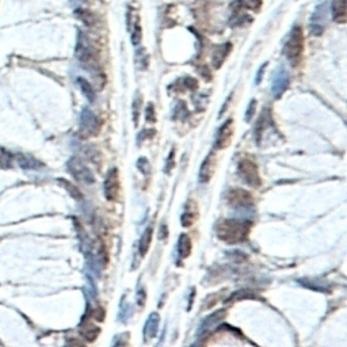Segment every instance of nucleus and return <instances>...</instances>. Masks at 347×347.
I'll return each mask as SVG.
<instances>
[{
  "label": "nucleus",
  "mask_w": 347,
  "mask_h": 347,
  "mask_svg": "<svg viewBox=\"0 0 347 347\" xmlns=\"http://www.w3.org/2000/svg\"><path fill=\"white\" fill-rule=\"evenodd\" d=\"M251 222L236 218H225L216 225V235L220 240L228 244H236L247 239L251 229Z\"/></svg>",
  "instance_id": "nucleus-1"
},
{
  "label": "nucleus",
  "mask_w": 347,
  "mask_h": 347,
  "mask_svg": "<svg viewBox=\"0 0 347 347\" xmlns=\"http://www.w3.org/2000/svg\"><path fill=\"white\" fill-rule=\"evenodd\" d=\"M304 41L305 40H304V32L301 26H294L285 45V56L293 67H297L303 59Z\"/></svg>",
  "instance_id": "nucleus-2"
},
{
  "label": "nucleus",
  "mask_w": 347,
  "mask_h": 347,
  "mask_svg": "<svg viewBox=\"0 0 347 347\" xmlns=\"http://www.w3.org/2000/svg\"><path fill=\"white\" fill-rule=\"evenodd\" d=\"M76 57L79 59L84 67H96V51L90 42L88 37L84 33H79L78 45H76Z\"/></svg>",
  "instance_id": "nucleus-3"
},
{
  "label": "nucleus",
  "mask_w": 347,
  "mask_h": 347,
  "mask_svg": "<svg viewBox=\"0 0 347 347\" xmlns=\"http://www.w3.org/2000/svg\"><path fill=\"white\" fill-rule=\"evenodd\" d=\"M237 171H239L241 179L251 187H259L262 185L258 166L251 159H241L239 162V166H237Z\"/></svg>",
  "instance_id": "nucleus-4"
},
{
  "label": "nucleus",
  "mask_w": 347,
  "mask_h": 347,
  "mask_svg": "<svg viewBox=\"0 0 347 347\" xmlns=\"http://www.w3.org/2000/svg\"><path fill=\"white\" fill-rule=\"evenodd\" d=\"M290 84V75L284 67H278L272 75L271 82V92L274 98L280 99L285 94V91L289 88Z\"/></svg>",
  "instance_id": "nucleus-5"
},
{
  "label": "nucleus",
  "mask_w": 347,
  "mask_h": 347,
  "mask_svg": "<svg viewBox=\"0 0 347 347\" xmlns=\"http://www.w3.org/2000/svg\"><path fill=\"white\" fill-rule=\"evenodd\" d=\"M328 14V3L323 2L316 7L315 12L311 16V23H309V29L313 36H320L323 34L324 29H326V20H327Z\"/></svg>",
  "instance_id": "nucleus-6"
},
{
  "label": "nucleus",
  "mask_w": 347,
  "mask_h": 347,
  "mask_svg": "<svg viewBox=\"0 0 347 347\" xmlns=\"http://www.w3.org/2000/svg\"><path fill=\"white\" fill-rule=\"evenodd\" d=\"M68 168L72 172V175L75 177L76 181L83 182L86 185H92L95 182L94 175L91 174L90 168L82 160H79V159H71L69 163H68Z\"/></svg>",
  "instance_id": "nucleus-7"
},
{
  "label": "nucleus",
  "mask_w": 347,
  "mask_h": 347,
  "mask_svg": "<svg viewBox=\"0 0 347 347\" xmlns=\"http://www.w3.org/2000/svg\"><path fill=\"white\" fill-rule=\"evenodd\" d=\"M99 119L98 117L91 110L86 109L82 113V121H80V132L84 137H91V136H96L99 133Z\"/></svg>",
  "instance_id": "nucleus-8"
},
{
  "label": "nucleus",
  "mask_w": 347,
  "mask_h": 347,
  "mask_svg": "<svg viewBox=\"0 0 347 347\" xmlns=\"http://www.w3.org/2000/svg\"><path fill=\"white\" fill-rule=\"evenodd\" d=\"M228 202L233 208H251L254 205L253 197L243 189H233L228 194Z\"/></svg>",
  "instance_id": "nucleus-9"
},
{
  "label": "nucleus",
  "mask_w": 347,
  "mask_h": 347,
  "mask_svg": "<svg viewBox=\"0 0 347 347\" xmlns=\"http://www.w3.org/2000/svg\"><path fill=\"white\" fill-rule=\"evenodd\" d=\"M105 194L109 201H115L119 194V178L118 170L111 168L107 174L106 182H105Z\"/></svg>",
  "instance_id": "nucleus-10"
},
{
  "label": "nucleus",
  "mask_w": 347,
  "mask_h": 347,
  "mask_svg": "<svg viewBox=\"0 0 347 347\" xmlns=\"http://www.w3.org/2000/svg\"><path fill=\"white\" fill-rule=\"evenodd\" d=\"M233 136V121L228 119L224 125L218 129L216 137V148L217 150H225L227 146H229L231 141H232Z\"/></svg>",
  "instance_id": "nucleus-11"
},
{
  "label": "nucleus",
  "mask_w": 347,
  "mask_h": 347,
  "mask_svg": "<svg viewBox=\"0 0 347 347\" xmlns=\"http://www.w3.org/2000/svg\"><path fill=\"white\" fill-rule=\"evenodd\" d=\"M225 313H227V311H225V309H221V311L214 312V313H212L210 316H208V317L202 321L201 327H200V336L202 338V336L206 335V334H209V332L213 331L214 328L224 320Z\"/></svg>",
  "instance_id": "nucleus-12"
},
{
  "label": "nucleus",
  "mask_w": 347,
  "mask_h": 347,
  "mask_svg": "<svg viewBox=\"0 0 347 347\" xmlns=\"http://www.w3.org/2000/svg\"><path fill=\"white\" fill-rule=\"evenodd\" d=\"M216 158H214V152H210L209 156L204 160L200 170V182L201 183H208L210 178L213 177L214 168H216Z\"/></svg>",
  "instance_id": "nucleus-13"
},
{
  "label": "nucleus",
  "mask_w": 347,
  "mask_h": 347,
  "mask_svg": "<svg viewBox=\"0 0 347 347\" xmlns=\"http://www.w3.org/2000/svg\"><path fill=\"white\" fill-rule=\"evenodd\" d=\"M159 321H160V316L158 313H152V315L148 317L145 323V327H144V336H145V340L154 339L155 336L158 335L159 331Z\"/></svg>",
  "instance_id": "nucleus-14"
},
{
  "label": "nucleus",
  "mask_w": 347,
  "mask_h": 347,
  "mask_svg": "<svg viewBox=\"0 0 347 347\" xmlns=\"http://www.w3.org/2000/svg\"><path fill=\"white\" fill-rule=\"evenodd\" d=\"M346 0H332V18L338 23L346 22Z\"/></svg>",
  "instance_id": "nucleus-15"
},
{
  "label": "nucleus",
  "mask_w": 347,
  "mask_h": 347,
  "mask_svg": "<svg viewBox=\"0 0 347 347\" xmlns=\"http://www.w3.org/2000/svg\"><path fill=\"white\" fill-rule=\"evenodd\" d=\"M152 235H154V228H152V225H150L144 231L141 239H140V243H138V251H140L141 257H145L148 250H150L151 243H152Z\"/></svg>",
  "instance_id": "nucleus-16"
},
{
  "label": "nucleus",
  "mask_w": 347,
  "mask_h": 347,
  "mask_svg": "<svg viewBox=\"0 0 347 347\" xmlns=\"http://www.w3.org/2000/svg\"><path fill=\"white\" fill-rule=\"evenodd\" d=\"M229 51H231V45H229V42L224 43V45H220V46H217V49L213 53V67L214 68L221 67V64L224 63V60L227 59Z\"/></svg>",
  "instance_id": "nucleus-17"
},
{
  "label": "nucleus",
  "mask_w": 347,
  "mask_h": 347,
  "mask_svg": "<svg viewBox=\"0 0 347 347\" xmlns=\"http://www.w3.org/2000/svg\"><path fill=\"white\" fill-rule=\"evenodd\" d=\"M178 253L182 259H185L191 254V240L187 235H182L178 241Z\"/></svg>",
  "instance_id": "nucleus-18"
},
{
  "label": "nucleus",
  "mask_w": 347,
  "mask_h": 347,
  "mask_svg": "<svg viewBox=\"0 0 347 347\" xmlns=\"http://www.w3.org/2000/svg\"><path fill=\"white\" fill-rule=\"evenodd\" d=\"M78 83H79L80 90H82V92L84 94V96H87L90 102H94V101H95V91H94V88L91 87V84L88 83L86 79H83V78H79V79H78Z\"/></svg>",
  "instance_id": "nucleus-19"
},
{
  "label": "nucleus",
  "mask_w": 347,
  "mask_h": 347,
  "mask_svg": "<svg viewBox=\"0 0 347 347\" xmlns=\"http://www.w3.org/2000/svg\"><path fill=\"white\" fill-rule=\"evenodd\" d=\"M99 331H101L99 327H95V326H92L91 323H88L82 328V335H83L86 339L94 340L95 338L99 335Z\"/></svg>",
  "instance_id": "nucleus-20"
},
{
  "label": "nucleus",
  "mask_w": 347,
  "mask_h": 347,
  "mask_svg": "<svg viewBox=\"0 0 347 347\" xmlns=\"http://www.w3.org/2000/svg\"><path fill=\"white\" fill-rule=\"evenodd\" d=\"M130 38H132V42H133L134 46H137L138 43L141 42L142 30H141V26H140V23H138V22H136V23H134L133 30H132V33H130Z\"/></svg>",
  "instance_id": "nucleus-21"
},
{
  "label": "nucleus",
  "mask_w": 347,
  "mask_h": 347,
  "mask_svg": "<svg viewBox=\"0 0 347 347\" xmlns=\"http://www.w3.org/2000/svg\"><path fill=\"white\" fill-rule=\"evenodd\" d=\"M75 15L78 16L79 19L83 20L84 23L87 24L94 23V15H92L90 11H86V10H76Z\"/></svg>",
  "instance_id": "nucleus-22"
},
{
  "label": "nucleus",
  "mask_w": 347,
  "mask_h": 347,
  "mask_svg": "<svg viewBox=\"0 0 347 347\" xmlns=\"http://www.w3.org/2000/svg\"><path fill=\"white\" fill-rule=\"evenodd\" d=\"M195 213L194 212H190V209L187 208V210H186L185 213H183V216H182V225L183 227H191V225L194 224V221H195Z\"/></svg>",
  "instance_id": "nucleus-23"
},
{
  "label": "nucleus",
  "mask_w": 347,
  "mask_h": 347,
  "mask_svg": "<svg viewBox=\"0 0 347 347\" xmlns=\"http://www.w3.org/2000/svg\"><path fill=\"white\" fill-rule=\"evenodd\" d=\"M255 107H257V101H255V99H253V101H251V103H250L249 110H247V113H245V121H250V119L253 118L254 113H255Z\"/></svg>",
  "instance_id": "nucleus-24"
},
{
  "label": "nucleus",
  "mask_w": 347,
  "mask_h": 347,
  "mask_svg": "<svg viewBox=\"0 0 347 347\" xmlns=\"http://www.w3.org/2000/svg\"><path fill=\"white\" fill-rule=\"evenodd\" d=\"M146 121L151 122V121H155V110H154V105L150 103L148 107H146Z\"/></svg>",
  "instance_id": "nucleus-25"
},
{
  "label": "nucleus",
  "mask_w": 347,
  "mask_h": 347,
  "mask_svg": "<svg viewBox=\"0 0 347 347\" xmlns=\"http://www.w3.org/2000/svg\"><path fill=\"white\" fill-rule=\"evenodd\" d=\"M175 156V154H174V151L171 152V155H170V158H168V160H167V167H166V172H170L171 171V168H172V166H174V163H172V158Z\"/></svg>",
  "instance_id": "nucleus-26"
},
{
  "label": "nucleus",
  "mask_w": 347,
  "mask_h": 347,
  "mask_svg": "<svg viewBox=\"0 0 347 347\" xmlns=\"http://www.w3.org/2000/svg\"><path fill=\"white\" fill-rule=\"evenodd\" d=\"M266 67H267V64H263V65H262V69H259V72H258L257 84L260 83V80H262V78H263V73H264V69H266Z\"/></svg>",
  "instance_id": "nucleus-27"
},
{
  "label": "nucleus",
  "mask_w": 347,
  "mask_h": 347,
  "mask_svg": "<svg viewBox=\"0 0 347 347\" xmlns=\"http://www.w3.org/2000/svg\"><path fill=\"white\" fill-rule=\"evenodd\" d=\"M138 103H140V101H138V99H136V101H134V103H133V107H134V122H136V123H137V118H138V114H137Z\"/></svg>",
  "instance_id": "nucleus-28"
}]
</instances>
